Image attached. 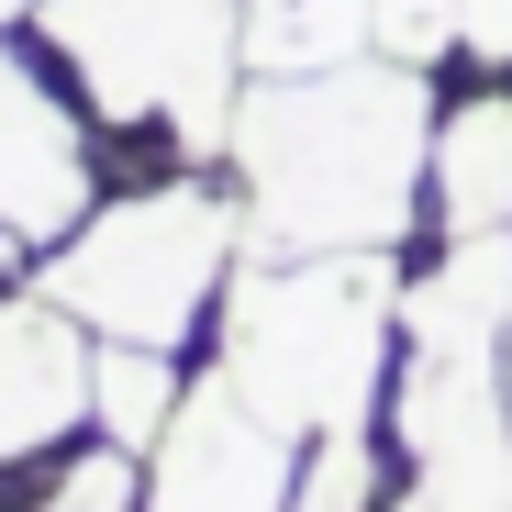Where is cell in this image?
Segmentation results:
<instances>
[{
    "label": "cell",
    "instance_id": "3",
    "mask_svg": "<svg viewBox=\"0 0 512 512\" xmlns=\"http://www.w3.org/2000/svg\"><path fill=\"white\" fill-rule=\"evenodd\" d=\"M34 34L67 56L101 123H167L179 145L234 134L245 0H34Z\"/></svg>",
    "mask_w": 512,
    "mask_h": 512
},
{
    "label": "cell",
    "instance_id": "7",
    "mask_svg": "<svg viewBox=\"0 0 512 512\" xmlns=\"http://www.w3.org/2000/svg\"><path fill=\"white\" fill-rule=\"evenodd\" d=\"M90 379H101V357H90V323L67 301H45V290L0 301V468L67 446L90 423Z\"/></svg>",
    "mask_w": 512,
    "mask_h": 512
},
{
    "label": "cell",
    "instance_id": "14",
    "mask_svg": "<svg viewBox=\"0 0 512 512\" xmlns=\"http://www.w3.org/2000/svg\"><path fill=\"white\" fill-rule=\"evenodd\" d=\"M457 45L479 67H512V0H457Z\"/></svg>",
    "mask_w": 512,
    "mask_h": 512
},
{
    "label": "cell",
    "instance_id": "12",
    "mask_svg": "<svg viewBox=\"0 0 512 512\" xmlns=\"http://www.w3.org/2000/svg\"><path fill=\"white\" fill-rule=\"evenodd\" d=\"M368 45H379L390 67H435V56L457 45V0H379Z\"/></svg>",
    "mask_w": 512,
    "mask_h": 512
},
{
    "label": "cell",
    "instance_id": "13",
    "mask_svg": "<svg viewBox=\"0 0 512 512\" xmlns=\"http://www.w3.org/2000/svg\"><path fill=\"white\" fill-rule=\"evenodd\" d=\"M34 512H145V490H134V457L123 446H101V457H78Z\"/></svg>",
    "mask_w": 512,
    "mask_h": 512
},
{
    "label": "cell",
    "instance_id": "15",
    "mask_svg": "<svg viewBox=\"0 0 512 512\" xmlns=\"http://www.w3.org/2000/svg\"><path fill=\"white\" fill-rule=\"evenodd\" d=\"M501 401H512V346H501Z\"/></svg>",
    "mask_w": 512,
    "mask_h": 512
},
{
    "label": "cell",
    "instance_id": "9",
    "mask_svg": "<svg viewBox=\"0 0 512 512\" xmlns=\"http://www.w3.org/2000/svg\"><path fill=\"white\" fill-rule=\"evenodd\" d=\"M379 0H245V67L256 78H301V67H346L368 56Z\"/></svg>",
    "mask_w": 512,
    "mask_h": 512
},
{
    "label": "cell",
    "instance_id": "2",
    "mask_svg": "<svg viewBox=\"0 0 512 512\" xmlns=\"http://www.w3.org/2000/svg\"><path fill=\"white\" fill-rule=\"evenodd\" d=\"M401 279L390 256H256L223 290V379L279 435H357L390 379Z\"/></svg>",
    "mask_w": 512,
    "mask_h": 512
},
{
    "label": "cell",
    "instance_id": "4",
    "mask_svg": "<svg viewBox=\"0 0 512 512\" xmlns=\"http://www.w3.org/2000/svg\"><path fill=\"white\" fill-rule=\"evenodd\" d=\"M234 234H245V212L167 179V190H134V201L90 212L34 268V290L67 301L101 346H190V323L212 312V290L234 268Z\"/></svg>",
    "mask_w": 512,
    "mask_h": 512
},
{
    "label": "cell",
    "instance_id": "17",
    "mask_svg": "<svg viewBox=\"0 0 512 512\" xmlns=\"http://www.w3.org/2000/svg\"><path fill=\"white\" fill-rule=\"evenodd\" d=\"M401 512H412V501H401Z\"/></svg>",
    "mask_w": 512,
    "mask_h": 512
},
{
    "label": "cell",
    "instance_id": "16",
    "mask_svg": "<svg viewBox=\"0 0 512 512\" xmlns=\"http://www.w3.org/2000/svg\"><path fill=\"white\" fill-rule=\"evenodd\" d=\"M12 12H34V0H0V23H12Z\"/></svg>",
    "mask_w": 512,
    "mask_h": 512
},
{
    "label": "cell",
    "instance_id": "1",
    "mask_svg": "<svg viewBox=\"0 0 512 512\" xmlns=\"http://www.w3.org/2000/svg\"><path fill=\"white\" fill-rule=\"evenodd\" d=\"M234 179L256 256H390L412 190L435 179V101L423 67L346 56L301 78H256L234 101Z\"/></svg>",
    "mask_w": 512,
    "mask_h": 512
},
{
    "label": "cell",
    "instance_id": "11",
    "mask_svg": "<svg viewBox=\"0 0 512 512\" xmlns=\"http://www.w3.org/2000/svg\"><path fill=\"white\" fill-rule=\"evenodd\" d=\"M368 479H379L368 423H357V435H323L312 468H301V490H290V512H368Z\"/></svg>",
    "mask_w": 512,
    "mask_h": 512
},
{
    "label": "cell",
    "instance_id": "5",
    "mask_svg": "<svg viewBox=\"0 0 512 512\" xmlns=\"http://www.w3.org/2000/svg\"><path fill=\"white\" fill-rule=\"evenodd\" d=\"M145 457H156L145 512H290V490H301V435H279L223 368L201 390H179V412Z\"/></svg>",
    "mask_w": 512,
    "mask_h": 512
},
{
    "label": "cell",
    "instance_id": "8",
    "mask_svg": "<svg viewBox=\"0 0 512 512\" xmlns=\"http://www.w3.org/2000/svg\"><path fill=\"white\" fill-rule=\"evenodd\" d=\"M435 212L446 234H512V90H479L435 123Z\"/></svg>",
    "mask_w": 512,
    "mask_h": 512
},
{
    "label": "cell",
    "instance_id": "10",
    "mask_svg": "<svg viewBox=\"0 0 512 512\" xmlns=\"http://www.w3.org/2000/svg\"><path fill=\"white\" fill-rule=\"evenodd\" d=\"M90 412L123 457H145L179 412V379H167V346H101V379H90Z\"/></svg>",
    "mask_w": 512,
    "mask_h": 512
},
{
    "label": "cell",
    "instance_id": "6",
    "mask_svg": "<svg viewBox=\"0 0 512 512\" xmlns=\"http://www.w3.org/2000/svg\"><path fill=\"white\" fill-rule=\"evenodd\" d=\"M90 223V145L56 90L0 45V245H67Z\"/></svg>",
    "mask_w": 512,
    "mask_h": 512
}]
</instances>
